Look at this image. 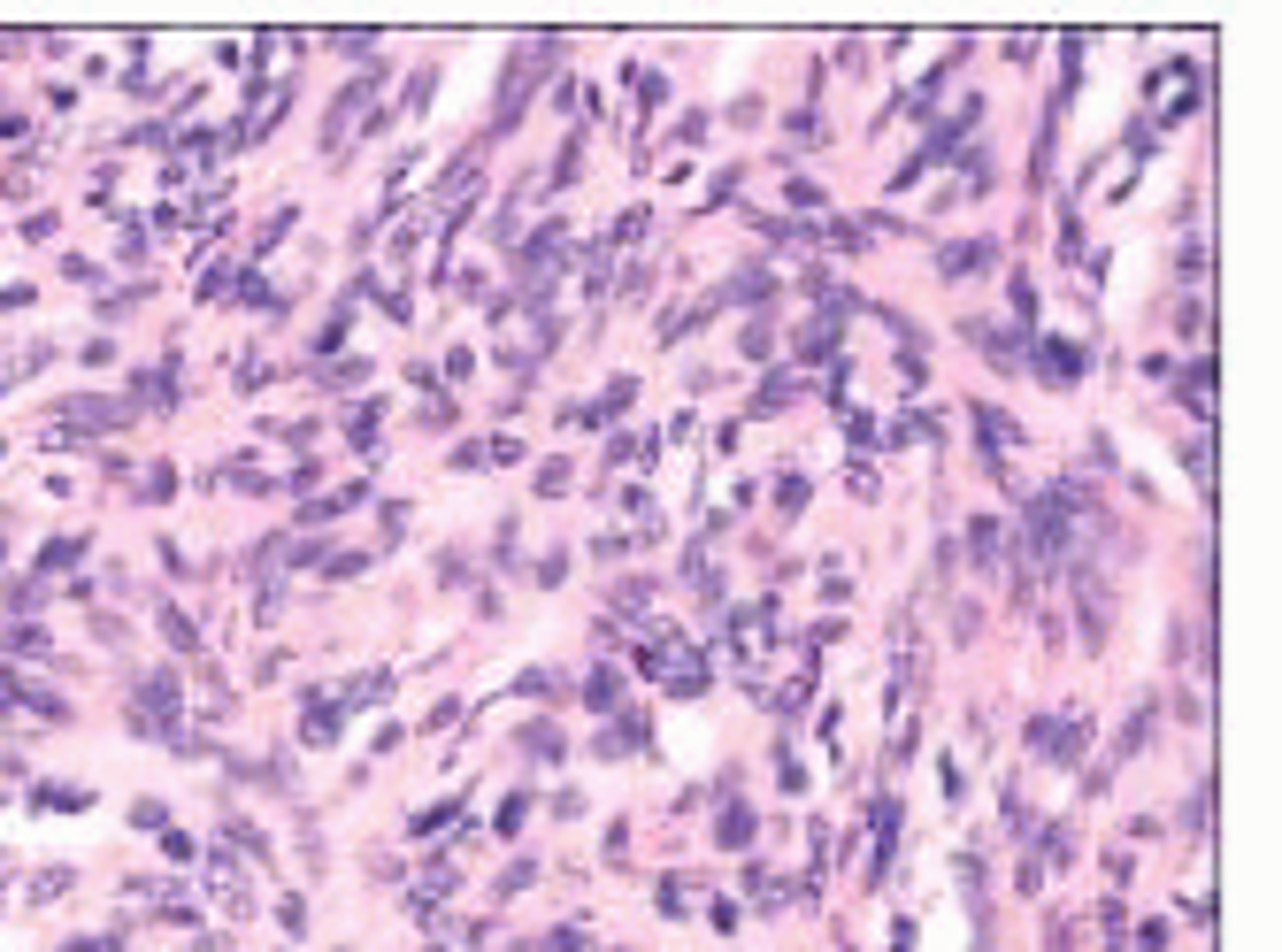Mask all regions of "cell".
<instances>
[{
  "label": "cell",
  "mask_w": 1282,
  "mask_h": 952,
  "mask_svg": "<svg viewBox=\"0 0 1282 952\" xmlns=\"http://www.w3.org/2000/svg\"><path fill=\"white\" fill-rule=\"evenodd\" d=\"M584 699H591V707H615V669H599V676H591V684H584Z\"/></svg>",
  "instance_id": "5b68a950"
},
{
  "label": "cell",
  "mask_w": 1282,
  "mask_h": 952,
  "mask_svg": "<svg viewBox=\"0 0 1282 952\" xmlns=\"http://www.w3.org/2000/svg\"><path fill=\"white\" fill-rule=\"evenodd\" d=\"M715 845H753V814H745V807H729L722 822H715Z\"/></svg>",
  "instance_id": "3957f363"
},
{
  "label": "cell",
  "mask_w": 1282,
  "mask_h": 952,
  "mask_svg": "<svg viewBox=\"0 0 1282 952\" xmlns=\"http://www.w3.org/2000/svg\"><path fill=\"white\" fill-rule=\"evenodd\" d=\"M991 254H998L991 239H968V246H944L937 269H944V277H983V262H991Z\"/></svg>",
  "instance_id": "6da1fadb"
},
{
  "label": "cell",
  "mask_w": 1282,
  "mask_h": 952,
  "mask_svg": "<svg viewBox=\"0 0 1282 952\" xmlns=\"http://www.w3.org/2000/svg\"><path fill=\"white\" fill-rule=\"evenodd\" d=\"M638 101H645V108H661V101H668V77H653V70H638Z\"/></svg>",
  "instance_id": "8992f818"
},
{
  "label": "cell",
  "mask_w": 1282,
  "mask_h": 952,
  "mask_svg": "<svg viewBox=\"0 0 1282 952\" xmlns=\"http://www.w3.org/2000/svg\"><path fill=\"white\" fill-rule=\"evenodd\" d=\"M523 745H530V753H545V761H554V753H561V730H554V723H538V730H523Z\"/></svg>",
  "instance_id": "277c9868"
},
{
  "label": "cell",
  "mask_w": 1282,
  "mask_h": 952,
  "mask_svg": "<svg viewBox=\"0 0 1282 952\" xmlns=\"http://www.w3.org/2000/svg\"><path fill=\"white\" fill-rule=\"evenodd\" d=\"M1037 361H1044V377H1075V369L1091 361V354H1083V346H1068V338H1052V346H1044Z\"/></svg>",
  "instance_id": "7a4b0ae2"
}]
</instances>
